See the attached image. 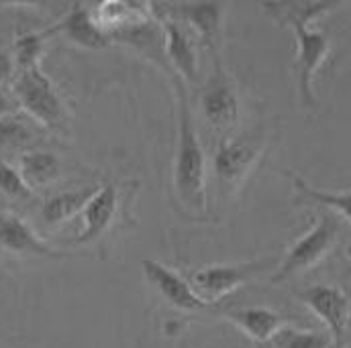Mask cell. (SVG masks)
<instances>
[{"mask_svg":"<svg viewBox=\"0 0 351 348\" xmlns=\"http://www.w3.org/2000/svg\"><path fill=\"white\" fill-rule=\"evenodd\" d=\"M263 10L278 23H284L292 29L296 39V90L304 108L317 110V94L313 88V78L327 59L331 51V39L327 33H321L311 27V23L337 8L335 2H265Z\"/></svg>","mask_w":351,"mask_h":348,"instance_id":"1","label":"cell"},{"mask_svg":"<svg viewBox=\"0 0 351 348\" xmlns=\"http://www.w3.org/2000/svg\"><path fill=\"white\" fill-rule=\"evenodd\" d=\"M178 96V141L174 153V189L180 204L188 212L202 214L208 208V177H206V155L200 143L194 110L188 100L184 82L174 78Z\"/></svg>","mask_w":351,"mask_h":348,"instance_id":"2","label":"cell"},{"mask_svg":"<svg viewBox=\"0 0 351 348\" xmlns=\"http://www.w3.org/2000/svg\"><path fill=\"white\" fill-rule=\"evenodd\" d=\"M269 133L265 126L225 137L213 155V177L219 200L235 196L267 151Z\"/></svg>","mask_w":351,"mask_h":348,"instance_id":"3","label":"cell"},{"mask_svg":"<svg viewBox=\"0 0 351 348\" xmlns=\"http://www.w3.org/2000/svg\"><path fill=\"white\" fill-rule=\"evenodd\" d=\"M12 94L19 102V108L31 116L41 129L51 133L66 131L68 110L60 90L51 82V78L39 68L16 72L12 80Z\"/></svg>","mask_w":351,"mask_h":348,"instance_id":"4","label":"cell"},{"mask_svg":"<svg viewBox=\"0 0 351 348\" xmlns=\"http://www.w3.org/2000/svg\"><path fill=\"white\" fill-rule=\"evenodd\" d=\"M198 108L202 120L215 131L229 137L241 120V96L235 80L227 74L221 57L213 59V74L200 88Z\"/></svg>","mask_w":351,"mask_h":348,"instance_id":"5","label":"cell"},{"mask_svg":"<svg viewBox=\"0 0 351 348\" xmlns=\"http://www.w3.org/2000/svg\"><path fill=\"white\" fill-rule=\"evenodd\" d=\"M274 263L276 261L271 257H267L258 261L231 263V265H206L190 275V283L204 302L217 306V302H221L223 297L263 277L274 267Z\"/></svg>","mask_w":351,"mask_h":348,"instance_id":"6","label":"cell"},{"mask_svg":"<svg viewBox=\"0 0 351 348\" xmlns=\"http://www.w3.org/2000/svg\"><path fill=\"white\" fill-rule=\"evenodd\" d=\"M339 237V226L337 220L331 214L321 216L311 230H306L286 253V257L278 263L276 273L271 275V283H282L296 273L308 271L317 267L327 255L333 251L335 243Z\"/></svg>","mask_w":351,"mask_h":348,"instance_id":"7","label":"cell"},{"mask_svg":"<svg viewBox=\"0 0 351 348\" xmlns=\"http://www.w3.org/2000/svg\"><path fill=\"white\" fill-rule=\"evenodd\" d=\"M164 12L180 21L186 29H192L200 39L202 47L213 53V59L219 57L225 33V16L227 4L221 2H182L162 6Z\"/></svg>","mask_w":351,"mask_h":348,"instance_id":"8","label":"cell"},{"mask_svg":"<svg viewBox=\"0 0 351 348\" xmlns=\"http://www.w3.org/2000/svg\"><path fill=\"white\" fill-rule=\"evenodd\" d=\"M296 297L327 326L335 347H341L351 318V302L343 289L335 285H311L296 293Z\"/></svg>","mask_w":351,"mask_h":348,"instance_id":"9","label":"cell"},{"mask_svg":"<svg viewBox=\"0 0 351 348\" xmlns=\"http://www.w3.org/2000/svg\"><path fill=\"white\" fill-rule=\"evenodd\" d=\"M141 267H143L145 279L176 310H182V312H210L215 308L196 293L190 279H184L178 271L170 269L168 265L145 259Z\"/></svg>","mask_w":351,"mask_h":348,"instance_id":"10","label":"cell"},{"mask_svg":"<svg viewBox=\"0 0 351 348\" xmlns=\"http://www.w3.org/2000/svg\"><path fill=\"white\" fill-rule=\"evenodd\" d=\"M158 10V16L162 18V33H164V53L176 70V76L184 84H198L200 68H198V53L196 45L190 37V31L162 10V6H154Z\"/></svg>","mask_w":351,"mask_h":348,"instance_id":"11","label":"cell"},{"mask_svg":"<svg viewBox=\"0 0 351 348\" xmlns=\"http://www.w3.org/2000/svg\"><path fill=\"white\" fill-rule=\"evenodd\" d=\"M0 249L12 253V255H25V257H43V259H62L66 253L56 251L51 245H47L29 222H25L16 214H0Z\"/></svg>","mask_w":351,"mask_h":348,"instance_id":"12","label":"cell"},{"mask_svg":"<svg viewBox=\"0 0 351 348\" xmlns=\"http://www.w3.org/2000/svg\"><path fill=\"white\" fill-rule=\"evenodd\" d=\"M49 31L51 35H64L72 43L86 49H102L110 43V37L96 23L92 8L84 4H74L60 23L49 27Z\"/></svg>","mask_w":351,"mask_h":348,"instance_id":"13","label":"cell"},{"mask_svg":"<svg viewBox=\"0 0 351 348\" xmlns=\"http://www.w3.org/2000/svg\"><path fill=\"white\" fill-rule=\"evenodd\" d=\"M117 212H119V191L114 185L106 183L100 189H96V193L90 198L86 208L82 210L84 224H82V232L74 239V243L86 245L100 239L112 224Z\"/></svg>","mask_w":351,"mask_h":348,"instance_id":"14","label":"cell"},{"mask_svg":"<svg viewBox=\"0 0 351 348\" xmlns=\"http://www.w3.org/2000/svg\"><path fill=\"white\" fill-rule=\"evenodd\" d=\"M225 320L231 322L235 328H239L243 334H247L256 345H267L274 340V336L286 328V318L269 308L252 306V308H239V310H227Z\"/></svg>","mask_w":351,"mask_h":348,"instance_id":"15","label":"cell"},{"mask_svg":"<svg viewBox=\"0 0 351 348\" xmlns=\"http://www.w3.org/2000/svg\"><path fill=\"white\" fill-rule=\"evenodd\" d=\"M19 172L25 183L33 187H47L62 175V159L49 149H29L21 155Z\"/></svg>","mask_w":351,"mask_h":348,"instance_id":"16","label":"cell"},{"mask_svg":"<svg viewBox=\"0 0 351 348\" xmlns=\"http://www.w3.org/2000/svg\"><path fill=\"white\" fill-rule=\"evenodd\" d=\"M96 193L94 187L86 189H74V191H62L51 196L43 206H41V220L45 226H60L80 214L90 198Z\"/></svg>","mask_w":351,"mask_h":348,"instance_id":"17","label":"cell"},{"mask_svg":"<svg viewBox=\"0 0 351 348\" xmlns=\"http://www.w3.org/2000/svg\"><path fill=\"white\" fill-rule=\"evenodd\" d=\"M288 177L292 179L300 200L304 202H315L319 206H325L329 210H333L337 216L346 218L351 224V189H343V191H329V189H319V187H313L311 183H306V179L298 177V175L290 174Z\"/></svg>","mask_w":351,"mask_h":348,"instance_id":"18","label":"cell"},{"mask_svg":"<svg viewBox=\"0 0 351 348\" xmlns=\"http://www.w3.org/2000/svg\"><path fill=\"white\" fill-rule=\"evenodd\" d=\"M37 141V131L21 112L0 118V151H29Z\"/></svg>","mask_w":351,"mask_h":348,"instance_id":"19","label":"cell"},{"mask_svg":"<svg viewBox=\"0 0 351 348\" xmlns=\"http://www.w3.org/2000/svg\"><path fill=\"white\" fill-rule=\"evenodd\" d=\"M47 37H51V31H39V33H23L16 37L14 47H12V57L16 64V72L39 68L41 66V55Z\"/></svg>","mask_w":351,"mask_h":348,"instance_id":"20","label":"cell"},{"mask_svg":"<svg viewBox=\"0 0 351 348\" xmlns=\"http://www.w3.org/2000/svg\"><path fill=\"white\" fill-rule=\"evenodd\" d=\"M274 348H329L331 336L315 330H296V328H282L274 340Z\"/></svg>","mask_w":351,"mask_h":348,"instance_id":"21","label":"cell"},{"mask_svg":"<svg viewBox=\"0 0 351 348\" xmlns=\"http://www.w3.org/2000/svg\"><path fill=\"white\" fill-rule=\"evenodd\" d=\"M0 193L10 200H27L31 198L33 189L25 183L19 170H14L6 161H0Z\"/></svg>","mask_w":351,"mask_h":348,"instance_id":"22","label":"cell"},{"mask_svg":"<svg viewBox=\"0 0 351 348\" xmlns=\"http://www.w3.org/2000/svg\"><path fill=\"white\" fill-rule=\"evenodd\" d=\"M14 76H16V64H14L12 53L6 49H0V86L12 82Z\"/></svg>","mask_w":351,"mask_h":348,"instance_id":"23","label":"cell"},{"mask_svg":"<svg viewBox=\"0 0 351 348\" xmlns=\"http://www.w3.org/2000/svg\"><path fill=\"white\" fill-rule=\"evenodd\" d=\"M14 112H19V102H16L14 94L0 86V118L10 116Z\"/></svg>","mask_w":351,"mask_h":348,"instance_id":"24","label":"cell"},{"mask_svg":"<svg viewBox=\"0 0 351 348\" xmlns=\"http://www.w3.org/2000/svg\"><path fill=\"white\" fill-rule=\"evenodd\" d=\"M258 348H274V345H271V343H267V345H258Z\"/></svg>","mask_w":351,"mask_h":348,"instance_id":"25","label":"cell"}]
</instances>
